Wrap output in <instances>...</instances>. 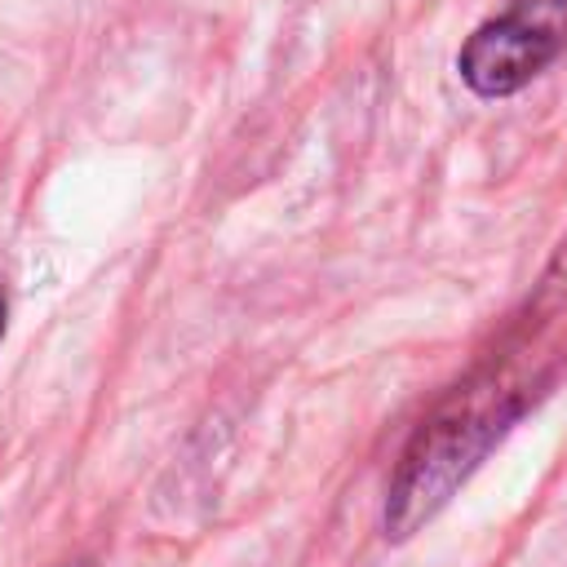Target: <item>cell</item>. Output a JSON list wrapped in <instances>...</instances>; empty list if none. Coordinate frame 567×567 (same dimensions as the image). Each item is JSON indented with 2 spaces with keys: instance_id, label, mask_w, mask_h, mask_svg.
I'll list each match as a JSON object with an SVG mask.
<instances>
[{
  "instance_id": "obj_1",
  "label": "cell",
  "mask_w": 567,
  "mask_h": 567,
  "mask_svg": "<svg viewBox=\"0 0 567 567\" xmlns=\"http://www.w3.org/2000/svg\"><path fill=\"white\" fill-rule=\"evenodd\" d=\"M523 390L487 377L456 390L434 416L416 425L385 487L381 527L390 540H408L456 496V487L478 470V461L523 412Z\"/></svg>"
},
{
  "instance_id": "obj_3",
  "label": "cell",
  "mask_w": 567,
  "mask_h": 567,
  "mask_svg": "<svg viewBox=\"0 0 567 567\" xmlns=\"http://www.w3.org/2000/svg\"><path fill=\"white\" fill-rule=\"evenodd\" d=\"M501 13H509V18H518V22H527V27L567 44V0H509Z\"/></svg>"
},
{
  "instance_id": "obj_2",
  "label": "cell",
  "mask_w": 567,
  "mask_h": 567,
  "mask_svg": "<svg viewBox=\"0 0 567 567\" xmlns=\"http://www.w3.org/2000/svg\"><path fill=\"white\" fill-rule=\"evenodd\" d=\"M563 49H567L563 40H554L509 13H496L465 35V44L456 53V71L474 97L496 102V97L527 89Z\"/></svg>"
},
{
  "instance_id": "obj_4",
  "label": "cell",
  "mask_w": 567,
  "mask_h": 567,
  "mask_svg": "<svg viewBox=\"0 0 567 567\" xmlns=\"http://www.w3.org/2000/svg\"><path fill=\"white\" fill-rule=\"evenodd\" d=\"M0 337H4V292H0Z\"/></svg>"
}]
</instances>
